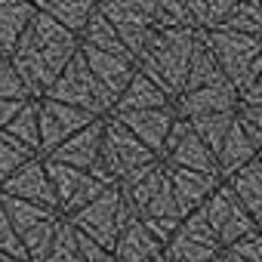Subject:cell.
Wrapping results in <instances>:
<instances>
[{
  "label": "cell",
  "instance_id": "484cf974",
  "mask_svg": "<svg viewBox=\"0 0 262 262\" xmlns=\"http://www.w3.org/2000/svg\"><path fill=\"white\" fill-rule=\"evenodd\" d=\"M4 133L19 139L22 145H28L40 158V99H28L22 105V111L10 120V126L4 129Z\"/></svg>",
  "mask_w": 262,
  "mask_h": 262
},
{
  "label": "cell",
  "instance_id": "d6a6232c",
  "mask_svg": "<svg viewBox=\"0 0 262 262\" xmlns=\"http://www.w3.org/2000/svg\"><path fill=\"white\" fill-rule=\"evenodd\" d=\"M37 155L28 148V145H22L19 139H13L10 133H4L0 129V182L4 179H10L16 170H22L28 161H34Z\"/></svg>",
  "mask_w": 262,
  "mask_h": 262
},
{
  "label": "cell",
  "instance_id": "4dcf8cb0",
  "mask_svg": "<svg viewBox=\"0 0 262 262\" xmlns=\"http://www.w3.org/2000/svg\"><path fill=\"white\" fill-rule=\"evenodd\" d=\"M225 31L262 40V0H237V7H234V13L228 19Z\"/></svg>",
  "mask_w": 262,
  "mask_h": 262
},
{
  "label": "cell",
  "instance_id": "60d3db41",
  "mask_svg": "<svg viewBox=\"0 0 262 262\" xmlns=\"http://www.w3.org/2000/svg\"><path fill=\"white\" fill-rule=\"evenodd\" d=\"M77 256H80V262H114V256L105 247H99L96 241L83 237L80 231H77Z\"/></svg>",
  "mask_w": 262,
  "mask_h": 262
},
{
  "label": "cell",
  "instance_id": "3957f363",
  "mask_svg": "<svg viewBox=\"0 0 262 262\" xmlns=\"http://www.w3.org/2000/svg\"><path fill=\"white\" fill-rule=\"evenodd\" d=\"M65 219H68L83 237L96 241L99 247H105V250L111 253L114 244H117V237H120V231L133 222L136 216H133V210H129V204L123 201L120 188L114 185V188L102 191V198H96L90 207H83V210H77L74 216H65Z\"/></svg>",
  "mask_w": 262,
  "mask_h": 262
},
{
  "label": "cell",
  "instance_id": "5bb4252c",
  "mask_svg": "<svg viewBox=\"0 0 262 262\" xmlns=\"http://www.w3.org/2000/svg\"><path fill=\"white\" fill-rule=\"evenodd\" d=\"M111 117H117L129 133H133L155 158H161V151H164V142H167V136H170V129H173V123H176V111H173V105H167V108H151V111H129V114H111Z\"/></svg>",
  "mask_w": 262,
  "mask_h": 262
},
{
  "label": "cell",
  "instance_id": "ac0fdd59",
  "mask_svg": "<svg viewBox=\"0 0 262 262\" xmlns=\"http://www.w3.org/2000/svg\"><path fill=\"white\" fill-rule=\"evenodd\" d=\"M34 16H37V7L31 0H0V53H4V59L16 53Z\"/></svg>",
  "mask_w": 262,
  "mask_h": 262
},
{
  "label": "cell",
  "instance_id": "7c38bea8",
  "mask_svg": "<svg viewBox=\"0 0 262 262\" xmlns=\"http://www.w3.org/2000/svg\"><path fill=\"white\" fill-rule=\"evenodd\" d=\"M241 105L237 90L225 80L216 86H201V90H185L182 96L173 99V111L179 120H194L207 114H234Z\"/></svg>",
  "mask_w": 262,
  "mask_h": 262
},
{
  "label": "cell",
  "instance_id": "7dc6e473",
  "mask_svg": "<svg viewBox=\"0 0 262 262\" xmlns=\"http://www.w3.org/2000/svg\"><path fill=\"white\" fill-rule=\"evenodd\" d=\"M225 259H228V262H241V259H234V256H231V253H225Z\"/></svg>",
  "mask_w": 262,
  "mask_h": 262
},
{
  "label": "cell",
  "instance_id": "e575fe53",
  "mask_svg": "<svg viewBox=\"0 0 262 262\" xmlns=\"http://www.w3.org/2000/svg\"><path fill=\"white\" fill-rule=\"evenodd\" d=\"M43 262H80V256H77V228L65 216L59 219L53 247H50V253H47Z\"/></svg>",
  "mask_w": 262,
  "mask_h": 262
},
{
  "label": "cell",
  "instance_id": "8d00e7d4",
  "mask_svg": "<svg viewBox=\"0 0 262 262\" xmlns=\"http://www.w3.org/2000/svg\"><path fill=\"white\" fill-rule=\"evenodd\" d=\"M234 120L241 123V129L247 133V139L253 142V148H262V105H237Z\"/></svg>",
  "mask_w": 262,
  "mask_h": 262
},
{
  "label": "cell",
  "instance_id": "ba28073f",
  "mask_svg": "<svg viewBox=\"0 0 262 262\" xmlns=\"http://www.w3.org/2000/svg\"><path fill=\"white\" fill-rule=\"evenodd\" d=\"M43 164H47V176H50V185L56 194L59 216H74L77 210L90 207L96 198H102V191L111 188L102 179H96L93 173H83V170H74L65 164H53V161H43Z\"/></svg>",
  "mask_w": 262,
  "mask_h": 262
},
{
  "label": "cell",
  "instance_id": "6da1fadb",
  "mask_svg": "<svg viewBox=\"0 0 262 262\" xmlns=\"http://www.w3.org/2000/svg\"><path fill=\"white\" fill-rule=\"evenodd\" d=\"M201 31H155L145 50L136 56V71L148 77L170 99L182 96L191 56L201 43Z\"/></svg>",
  "mask_w": 262,
  "mask_h": 262
},
{
  "label": "cell",
  "instance_id": "d4e9b609",
  "mask_svg": "<svg viewBox=\"0 0 262 262\" xmlns=\"http://www.w3.org/2000/svg\"><path fill=\"white\" fill-rule=\"evenodd\" d=\"M80 47H90V50H99V53H114V56H126V59H129V53H126V47L120 43L117 31H114L111 22L99 13V4H96V13L90 16L86 28H83V34H80Z\"/></svg>",
  "mask_w": 262,
  "mask_h": 262
},
{
  "label": "cell",
  "instance_id": "ab89813d",
  "mask_svg": "<svg viewBox=\"0 0 262 262\" xmlns=\"http://www.w3.org/2000/svg\"><path fill=\"white\" fill-rule=\"evenodd\" d=\"M225 253H231L241 262H262V231H253L247 237H241L237 244H231Z\"/></svg>",
  "mask_w": 262,
  "mask_h": 262
},
{
  "label": "cell",
  "instance_id": "f1b7e54d",
  "mask_svg": "<svg viewBox=\"0 0 262 262\" xmlns=\"http://www.w3.org/2000/svg\"><path fill=\"white\" fill-rule=\"evenodd\" d=\"M155 31H194L188 0H155Z\"/></svg>",
  "mask_w": 262,
  "mask_h": 262
},
{
  "label": "cell",
  "instance_id": "52a82bcc",
  "mask_svg": "<svg viewBox=\"0 0 262 262\" xmlns=\"http://www.w3.org/2000/svg\"><path fill=\"white\" fill-rule=\"evenodd\" d=\"M19 47L37 53L56 77H59V74L68 68V62L80 53V40H77L74 34H68L59 22H53V19H50L47 13H40V10H37V16L31 19L28 31L22 34Z\"/></svg>",
  "mask_w": 262,
  "mask_h": 262
},
{
  "label": "cell",
  "instance_id": "83f0119b",
  "mask_svg": "<svg viewBox=\"0 0 262 262\" xmlns=\"http://www.w3.org/2000/svg\"><path fill=\"white\" fill-rule=\"evenodd\" d=\"M0 207H4V213H7V219H10V225L16 228L19 237H22L28 228H34V225H40V222L59 216V213H53V210H47V207H34V204L16 201V198H4V194H0Z\"/></svg>",
  "mask_w": 262,
  "mask_h": 262
},
{
  "label": "cell",
  "instance_id": "9c48e42d",
  "mask_svg": "<svg viewBox=\"0 0 262 262\" xmlns=\"http://www.w3.org/2000/svg\"><path fill=\"white\" fill-rule=\"evenodd\" d=\"M201 213L207 216V222H210V228H213L216 241H219L225 250H228L231 244H237L241 237H247V234L259 231V228H256V222L250 219V213L241 207V201L234 198V191H231L225 182L210 194V201L201 207Z\"/></svg>",
  "mask_w": 262,
  "mask_h": 262
},
{
  "label": "cell",
  "instance_id": "e0dca14e",
  "mask_svg": "<svg viewBox=\"0 0 262 262\" xmlns=\"http://www.w3.org/2000/svg\"><path fill=\"white\" fill-rule=\"evenodd\" d=\"M167 179H170V188H173V198H176V207H179L182 219L191 216L194 210H201L210 201V194L222 185V179H216V176L176 170V167H167Z\"/></svg>",
  "mask_w": 262,
  "mask_h": 262
},
{
  "label": "cell",
  "instance_id": "f35d334b",
  "mask_svg": "<svg viewBox=\"0 0 262 262\" xmlns=\"http://www.w3.org/2000/svg\"><path fill=\"white\" fill-rule=\"evenodd\" d=\"M0 99H7V102H28V90L25 83L19 80V74L13 71V65L7 62L4 68H0Z\"/></svg>",
  "mask_w": 262,
  "mask_h": 262
},
{
  "label": "cell",
  "instance_id": "ffe728a7",
  "mask_svg": "<svg viewBox=\"0 0 262 262\" xmlns=\"http://www.w3.org/2000/svg\"><path fill=\"white\" fill-rule=\"evenodd\" d=\"M173 105V99L167 93H161L148 77H142L139 71L133 74V80L126 83V90L117 96L114 111L111 114H129V111H151V108H167Z\"/></svg>",
  "mask_w": 262,
  "mask_h": 262
},
{
  "label": "cell",
  "instance_id": "b9f144b4",
  "mask_svg": "<svg viewBox=\"0 0 262 262\" xmlns=\"http://www.w3.org/2000/svg\"><path fill=\"white\" fill-rule=\"evenodd\" d=\"M22 105H25V102H7V99H0V129L10 126V120L22 111Z\"/></svg>",
  "mask_w": 262,
  "mask_h": 262
},
{
  "label": "cell",
  "instance_id": "74e56055",
  "mask_svg": "<svg viewBox=\"0 0 262 262\" xmlns=\"http://www.w3.org/2000/svg\"><path fill=\"white\" fill-rule=\"evenodd\" d=\"M0 256H10V259H22V262H28V259H25L22 237H19V234H16V228L10 225V219H7V213H4V207H0Z\"/></svg>",
  "mask_w": 262,
  "mask_h": 262
},
{
  "label": "cell",
  "instance_id": "ee69618b",
  "mask_svg": "<svg viewBox=\"0 0 262 262\" xmlns=\"http://www.w3.org/2000/svg\"><path fill=\"white\" fill-rule=\"evenodd\" d=\"M148 262H170V259H167V256H164V250H161V253H158V256H151Z\"/></svg>",
  "mask_w": 262,
  "mask_h": 262
},
{
  "label": "cell",
  "instance_id": "cb8c5ba5",
  "mask_svg": "<svg viewBox=\"0 0 262 262\" xmlns=\"http://www.w3.org/2000/svg\"><path fill=\"white\" fill-rule=\"evenodd\" d=\"M237 7V0H188V13H191V22H194V31L201 34H213V31H222L231 19Z\"/></svg>",
  "mask_w": 262,
  "mask_h": 262
},
{
  "label": "cell",
  "instance_id": "7a4b0ae2",
  "mask_svg": "<svg viewBox=\"0 0 262 262\" xmlns=\"http://www.w3.org/2000/svg\"><path fill=\"white\" fill-rule=\"evenodd\" d=\"M204 43L219 62L225 80L237 90V96H244L253 86V80L262 74V40L222 28V31L204 34Z\"/></svg>",
  "mask_w": 262,
  "mask_h": 262
},
{
  "label": "cell",
  "instance_id": "7402d4cb",
  "mask_svg": "<svg viewBox=\"0 0 262 262\" xmlns=\"http://www.w3.org/2000/svg\"><path fill=\"white\" fill-rule=\"evenodd\" d=\"M256 148H253V142L247 139V133L241 129V123L234 120L231 123V129L225 133V139H222V145H219V151H216V167H219V179L225 182L228 176H234L241 167H247L250 161H256Z\"/></svg>",
  "mask_w": 262,
  "mask_h": 262
},
{
  "label": "cell",
  "instance_id": "f546056e",
  "mask_svg": "<svg viewBox=\"0 0 262 262\" xmlns=\"http://www.w3.org/2000/svg\"><path fill=\"white\" fill-rule=\"evenodd\" d=\"M231 123H234V114H207V117H194V120H188L191 133H194L210 151H213V158H216V151H219L225 133L231 129Z\"/></svg>",
  "mask_w": 262,
  "mask_h": 262
},
{
  "label": "cell",
  "instance_id": "4316f807",
  "mask_svg": "<svg viewBox=\"0 0 262 262\" xmlns=\"http://www.w3.org/2000/svg\"><path fill=\"white\" fill-rule=\"evenodd\" d=\"M216 83H225V74L219 68V62L213 59V53L207 50L204 37L191 56V65H188V77H185V90H201V86H216ZM182 90V93H185Z\"/></svg>",
  "mask_w": 262,
  "mask_h": 262
},
{
  "label": "cell",
  "instance_id": "603a6c76",
  "mask_svg": "<svg viewBox=\"0 0 262 262\" xmlns=\"http://www.w3.org/2000/svg\"><path fill=\"white\" fill-rule=\"evenodd\" d=\"M96 4H99V0H37L34 7L40 13H47L53 22H59L68 34H74L80 40L90 16L96 13Z\"/></svg>",
  "mask_w": 262,
  "mask_h": 262
},
{
  "label": "cell",
  "instance_id": "836d02e7",
  "mask_svg": "<svg viewBox=\"0 0 262 262\" xmlns=\"http://www.w3.org/2000/svg\"><path fill=\"white\" fill-rule=\"evenodd\" d=\"M164 256L170 262H213L216 256H222L219 250H210V247H201L194 241H188L185 234H173L167 244H164Z\"/></svg>",
  "mask_w": 262,
  "mask_h": 262
},
{
  "label": "cell",
  "instance_id": "8fae6325",
  "mask_svg": "<svg viewBox=\"0 0 262 262\" xmlns=\"http://www.w3.org/2000/svg\"><path fill=\"white\" fill-rule=\"evenodd\" d=\"M93 120H102V117H93L86 111H77L53 99H40V158H50L62 142H68Z\"/></svg>",
  "mask_w": 262,
  "mask_h": 262
},
{
  "label": "cell",
  "instance_id": "5b68a950",
  "mask_svg": "<svg viewBox=\"0 0 262 262\" xmlns=\"http://www.w3.org/2000/svg\"><path fill=\"white\" fill-rule=\"evenodd\" d=\"M158 158L129 133V129L117 120V117H105V129H102V148H99V167L114 179V182H120V179H126L129 173H136L139 167H148V164H155Z\"/></svg>",
  "mask_w": 262,
  "mask_h": 262
},
{
  "label": "cell",
  "instance_id": "d6986e66",
  "mask_svg": "<svg viewBox=\"0 0 262 262\" xmlns=\"http://www.w3.org/2000/svg\"><path fill=\"white\" fill-rule=\"evenodd\" d=\"M225 185L234 191V198L241 201V207L250 213V219L256 222V228L262 231V161H250L247 167H241L234 176L225 179Z\"/></svg>",
  "mask_w": 262,
  "mask_h": 262
},
{
  "label": "cell",
  "instance_id": "277c9868",
  "mask_svg": "<svg viewBox=\"0 0 262 262\" xmlns=\"http://www.w3.org/2000/svg\"><path fill=\"white\" fill-rule=\"evenodd\" d=\"M43 99H53V102H62V105H71L77 111H86L93 117H108L114 111V99L108 96V90L90 74L83 56L77 53L68 68L56 77V83L50 86V93Z\"/></svg>",
  "mask_w": 262,
  "mask_h": 262
},
{
  "label": "cell",
  "instance_id": "bcb514c9",
  "mask_svg": "<svg viewBox=\"0 0 262 262\" xmlns=\"http://www.w3.org/2000/svg\"><path fill=\"white\" fill-rule=\"evenodd\" d=\"M213 262H228V259H225V253H222V256H216V259H213Z\"/></svg>",
  "mask_w": 262,
  "mask_h": 262
},
{
  "label": "cell",
  "instance_id": "44dd1931",
  "mask_svg": "<svg viewBox=\"0 0 262 262\" xmlns=\"http://www.w3.org/2000/svg\"><path fill=\"white\" fill-rule=\"evenodd\" d=\"M161 250H164V247L151 237V231H148L139 219H133V222L120 231V237H117L111 256H114V262H148V259L158 256Z\"/></svg>",
  "mask_w": 262,
  "mask_h": 262
},
{
  "label": "cell",
  "instance_id": "7bdbcfd3",
  "mask_svg": "<svg viewBox=\"0 0 262 262\" xmlns=\"http://www.w3.org/2000/svg\"><path fill=\"white\" fill-rule=\"evenodd\" d=\"M241 105H262V74L253 80V86L241 96Z\"/></svg>",
  "mask_w": 262,
  "mask_h": 262
},
{
  "label": "cell",
  "instance_id": "d590c367",
  "mask_svg": "<svg viewBox=\"0 0 262 262\" xmlns=\"http://www.w3.org/2000/svg\"><path fill=\"white\" fill-rule=\"evenodd\" d=\"M179 234H185L188 241H194V244H201V247H210V250L225 253V247L216 241V234H213V228H210V222H207V216H204L201 210H194L191 216H185V219L179 222Z\"/></svg>",
  "mask_w": 262,
  "mask_h": 262
},
{
  "label": "cell",
  "instance_id": "1f68e13d",
  "mask_svg": "<svg viewBox=\"0 0 262 262\" xmlns=\"http://www.w3.org/2000/svg\"><path fill=\"white\" fill-rule=\"evenodd\" d=\"M59 219L62 216H53V219H47V222H40V225H34L22 234V247H25L28 262H43L47 259V253L53 247V237H56V228H59Z\"/></svg>",
  "mask_w": 262,
  "mask_h": 262
},
{
  "label": "cell",
  "instance_id": "681fc988",
  "mask_svg": "<svg viewBox=\"0 0 262 262\" xmlns=\"http://www.w3.org/2000/svg\"><path fill=\"white\" fill-rule=\"evenodd\" d=\"M256 158H259V161H262V148H259V155H256Z\"/></svg>",
  "mask_w": 262,
  "mask_h": 262
},
{
  "label": "cell",
  "instance_id": "c3c4849f",
  "mask_svg": "<svg viewBox=\"0 0 262 262\" xmlns=\"http://www.w3.org/2000/svg\"><path fill=\"white\" fill-rule=\"evenodd\" d=\"M7 62H10V59H4V53H0V68H4V65H7Z\"/></svg>",
  "mask_w": 262,
  "mask_h": 262
},
{
  "label": "cell",
  "instance_id": "2e32d148",
  "mask_svg": "<svg viewBox=\"0 0 262 262\" xmlns=\"http://www.w3.org/2000/svg\"><path fill=\"white\" fill-rule=\"evenodd\" d=\"M80 56H83L90 74L117 102V96L126 90V83L133 80V74H136V62L126 59V56H114V53H99V50H90V47H80Z\"/></svg>",
  "mask_w": 262,
  "mask_h": 262
},
{
  "label": "cell",
  "instance_id": "30bf717a",
  "mask_svg": "<svg viewBox=\"0 0 262 262\" xmlns=\"http://www.w3.org/2000/svg\"><path fill=\"white\" fill-rule=\"evenodd\" d=\"M164 167H176V170H191V173H204V176H216L219 179V167H216V158L213 151L191 133L188 120H179L173 123L170 136L164 142V151L158 158Z\"/></svg>",
  "mask_w": 262,
  "mask_h": 262
},
{
  "label": "cell",
  "instance_id": "8992f818",
  "mask_svg": "<svg viewBox=\"0 0 262 262\" xmlns=\"http://www.w3.org/2000/svg\"><path fill=\"white\" fill-rule=\"evenodd\" d=\"M99 13L111 22L129 59L136 62L155 34V0H99Z\"/></svg>",
  "mask_w": 262,
  "mask_h": 262
},
{
  "label": "cell",
  "instance_id": "f6af8a7d",
  "mask_svg": "<svg viewBox=\"0 0 262 262\" xmlns=\"http://www.w3.org/2000/svg\"><path fill=\"white\" fill-rule=\"evenodd\" d=\"M0 262H22V259H10V256H0Z\"/></svg>",
  "mask_w": 262,
  "mask_h": 262
},
{
  "label": "cell",
  "instance_id": "9a60e30c",
  "mask_svg": "<svg viewBox=\"0 0 262 262\" xmlns=\"http://www.w3.org/2000/svg\"><path fill=\"white\" fill-rule=\"evenodd\" d=\"M102 129H105V117L102 120H93L90 126H83L80 133H74L68 142H62L50 158L43 161H53V164H65V167H74V170H93L96 161H99V148H102Z\"/></svg>",
  "mask_w": 262,
  "mask_h": 262
},
{
  "label": "cell",
  "instance_id": "4fadbf2b",
  "mask_svg": "<svg viewBox=\"0 0 262 262\" xmlns=\"http://www.w3.org/2000/svg\"><path fill=\"white\" fill-rule=\"evenodd\" d=\"M0 194H4V198H16V201H25V204H34V207H47V210L59 213L43 158L28 161L22 170H16L10 179H4V182H0Z\"/></svg>",
  "mask_w": 262,
  "mask_h": 262
}]
</instances>
